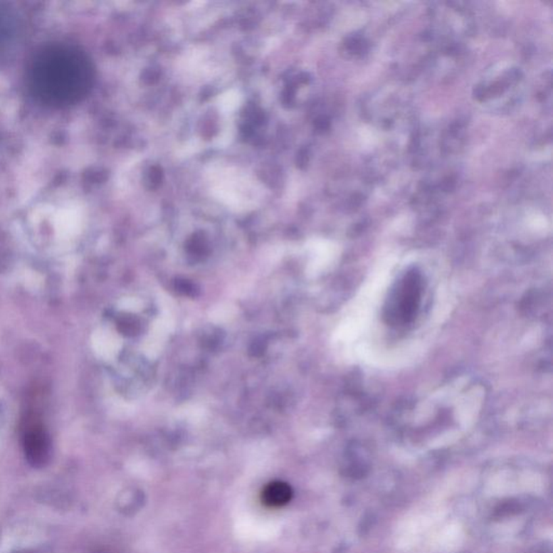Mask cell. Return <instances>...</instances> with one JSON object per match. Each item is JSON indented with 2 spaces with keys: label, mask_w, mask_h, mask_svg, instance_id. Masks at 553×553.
Returning a JSON list of instances; mask_svg holds the SVG:
<instances>
[{
  "label": "cell",
  "mask_w": 553,
  "mask_h": 553,
  "mask_svg": "<svg viewBox=\"0 0 553 553\" xmlns=\"http://www.w3.org/2000/svg\"><path fill=\"white\" fill-rule=\"evenodd\" d=\"M92 70L85 54L72 43H52L39 48L26 68L29 93L53 108L78 103L91 85Z\"/></svg>",
  "instance_id": "cell-1"
},
{
  "label": "cell",
  "mask_w": 553,
  "mask_h": 553,
  "mask_svg": "<svg viewBox=\"0 0 553 553\" xmlns=\"http://www.w3.org/2000/svg\"><path fill=\"white\" fill-rule=\"evenodd\" d=\"M421 293L423 281L421 275L416 271L406 273L399 281L388 302L387 317L390 321L404 325L413 320L421 304Z\"/></svg>",
  "instance_id": "cell-2"
},
{
  "label": "cell",
  "mask_w": 553,
  "mask_h": 553,
  "mask_svg": "<svg viewBox=\"0 0 553 553\" xmlns=\"http://www.w3.org/2000/svg\"><path fill=\"white\" fill-rule=\"evenodd\" d=\"M23 20L12 4L0 1V66L14 56L22 41Z\"/></svg>",
  "instance_id": "cell-3"
},
{
  "label": "cell",
  "mask_w": 553,
  "mask_h": 553,
  "mask_svg": "<svg viewBox=\"0 0 553 553\" xmlns=\"http://www.w3.org/2000/svg\"><path fill=\"white\" fill-rule=\"evenodd\" d=\"M25 456L29 464L43 467L49 460L50 443L47 435L41 427H31L24 436Z\"/></svg>",
  "instance_id": "cell-4"
},
{
  "label": "cell",
  "mask_w": 553,
  "mask_h": 553,
  "mask_svg": "<svg viewBox=\"0 0 553 553\" xmlns=\"http://www.w3.org/2000/svg\"><path fill=\"white\" fill-rule=\"evenodd\" d=\"M292 498V488L285 482L269 483L263 490L262 500L266 506L278 508L285 506Z\"/></svg>",
  "instance_id": "cell-5"
}]
</instances>
